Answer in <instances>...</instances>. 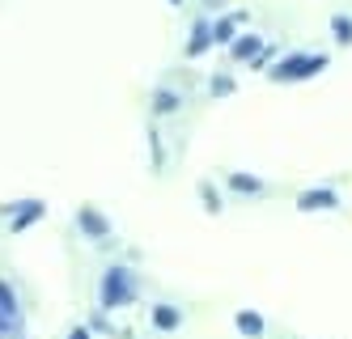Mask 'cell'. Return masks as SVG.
Here are the masks:
<instances>
[{
	"instance_id": "19",
	"label": "cell",
	"mask_w": 352,
	"mask_h": 339,
	"mask_svg": "<svg viewBox=\"0 0 352 339\" xmlns=\"http://www.w3.org/2000/svg\"><path fill=\"white\" fill-rule=\"evenodd\" d=\"M170 5H183V0H170Z\"/></svg>"
},
{
	"instance_id": "9",
	"label": "cell",
	"mask_w": 352,
	"mask_h": 339,
	"mask_svg": "<svg viewBox=\"0 0 352 339\" xmlns=\"http://www.w3.org/2000/svg\"><path fill=\"white\" fill-rule=\"evenodd\" d=\"M230 187L242 191V195H263V191H267V182L255 178V174H230Z\"/></svg>"
},
{
	"instance_id": "18",
	"label": "cell",
	"mask_w": 352,
	"mask_h": 339,
	"mask_svg": "<svg viewBox=\"0 0 352 339\" xmlns=\"http://www.w3.org/2000/svg\"><path fill=\"white\" fill-rule=\"evenodd\" d=\"M68 339H89V327H72V331H68Z\"/></svg>"
},
{
	"instance_id": "4",
	"label": "cell",
	"mask_w": 352,
	"mask_h": 339,
	"mask_svg": "<svg viewBox=\"0 0 352 339\" xmlns=\"http://www.w3.org/2000/svg\"><path fill=\"white\" fill-rule=\"evenodd\" d=\"M77 221H81V229H85V238H94V242H107V238H111V221L98 212V208L85 204L81 212H77Z\"/></svg>"
},
{
	"instance_id": "7",
	"label": "cell",
	"mask_w": 352,
	"mask_h": 339,
	"mask_svg": "<svg viewBox=\"0 0 352 339\" xmlns=\"http://www.w3.org/2000/svg\"><path fill=\"white\" fill-rule=\"evenodd\" d=\"M153 327H157V331H179V327H183L179 305H153Z\"/></svg>"
},
{
	"instance_id": "2",
	"label": "cell",
	"mask_w": 352,
	"mask_h": 339,
	"mask_svg": "<svg viewBox=\"0 0 352 339\" xmlns=\"http://www.w3.org/2000/svg\"><path fill=\"white\" fill-rule=\"evenodd\" d=\"M322 68H327L322 51H306V56L297 51V56H285L280 64H272L267 76H272V81H306V76H318Z\"/></svg>"
},
{
	"instance_id": "15",
	"label": "cell",
	"mask_w": 352,
	"mask_h": 339,
	"mask_svg": "<svg viewBox=\"0 0 352 339\" xmlns=\"http://www.w3.org/2000/svg\"><path fill=\"white\" fill-rule=\"evenodd\" d=\"M199 195H204V208H208V212H221V195L208 187V182H204V187H199Z\"/></svg>"
},
{
	"instance_id": "17",
	"label": "cell",
	"mask_w": 352,
	"mask_h": 339,
	"mask_svg": "<svg viewBox=\"0 0 352 339\" xmlns=\"http://www.w3.org/2000/svg\"><path fill=\"white\" fill-rule=\"evenodd\" d=\"M234 89V81H230V76H217V81H212V94L221 98V94H230Z\"/></svg>"
},
{
	"instance_id": "12",
	"label": "cell",
	"mask_w": 352,
	"mask_h": 339,
	"mask_svg": "<svg viewBox=\"0 0 352 339\" xmlns=\"http://www.w3.org/2000/svg\"><path fill=\"white\" fill-rule=\"evenodd\" d=\"M153 111L157 115H174V111H179V94H174V89H157L153 94Z\"/></svg>"
},
{
	"instance_id": "10",
	"label": "cell",
	"mask_w": 352,
	"mask_h": 339,
	"mask_svg": "<svg viewBox=\"0 0 352 339\" xmlns=\"http://www.w3.org/2000/svg\"><path fill=\"white\" fill-rule=\"evenodd\" d=\"M263 51V39L259 34H242L238 43H234V60H255Z\"/></svg>"
},
{
	"instance_id": "14",
	"label": "cell",
	"mask_w": 352,
	"mask_h": 339,
	"mask_svg": "<svg viewBox=\"0 0 352 339\" xmlns=\"http://www.w3.org/2000/svg\"><path fill=\"white\" fill-rule=\"evenodd\" d=\"M331 34H336L340 43H352V17H348V13H336V17H331Z\"/></svg>"
},
{
	"instance_id": "8",
	"label": "cell",
	"mask_w": 352,
	"mask_h": 339,
	"mask_svg": "<svg viewBox=\"0 0 352 339\" xmlns=\"http://www.w3.org/2000/svg\"><path fill=\"white\" fill-rule=\"evenodd\" d=\"M212 47V25L208 21H195L191 25V43H187V56H199V51Z\"/></svg>"
},
{
	"instance_id": "6",
	"label": "cell",
	"mask_w": 352,
	"mask_h": 339,
	"mask_svg": "<svg viewBox=\"0 0 352 339\" xmlns=\"http://www.w3.org/2000/svg\"><path fill=\"white\" fill-rule=\"evenodd\" d=\"M0 314L13 318V322H21V301H17V289H13L9 280H0Z\"/></svg>"
},
{
	"instance_id": "13",
	"label": "cell",
	"mask_w": 352,
	"mask_h": 339,
	"mask_svg": "<svg viewBox=\"0 0 352 339\" xmlns=\"http://www.w3.org/2000/svg\"><path fill=\"white\" fill-rule=\"evenodd\" d=\"M234 30H238V17H221V21L212 25V43H230Z\"/></svg>"
},
{
	"instance_id": "1",
	"label": "cell",
	"mask_w": 352,
	"mask_h": 339,
	"mask_svg": "<svg viewBox=\"0 0 352 339\" xmlns=\"http://www.w3.org/2000/svg\"><path fill=\"white\" fill-rule=\"evenodd\" d=\"M136 301V280L128 267H107L102 280H98V309L102 314H115V309Z\"/></svg>"
},
{
	"instance_id": "11",
	"label": "cell",
	"mask_w": 352,
	"mask_h": 339,
	"mask_svg": "<svg viewBox=\"0 0 352 339\" xmlns=\"http://www.w3.org/2000/svg\"><path fill=\"white\" fill-rule=\"evenodd\" d=\"M43 212H47V208H43L38 199H30V204H26V208H21V212L13 217V225H9V229H13V233H21V229H26V225H34V221H38Z\"/></svg>"
},
{
	"instance_id": "5",
	"label": "cell",
	"mask_w": 352,
	"mask_h": 339,
	"mask_svg": "<svg viewBox=\"0 0 352 339\" xmlns=\"http://www.w3.org/2000/svg\"><path fill=\"white\" fill-rule=\"evenodd\" d=\"M234 327H238L246 339H263V335H267V322L255 314V309H238V314H234Z\"/></svg>"
},
{
	"instance_id": "3",
	"label": "cell",
	"mask_w": 352,
	"mask_h": 339,
	"mask_svg": "<svg viewBox=\"0 0 352 339\" xmlns=\"http://www.w3.org/2000/svg\"><path fill=\"white\" fill-rule=\"evenodd\" d=\"M331 208H340V191L331 187H310L297 195V212H331Z\"/></svg>"
},
{
	"instance_id": "16",
	"label": "cell",
	"mask_w": 352,
	"mask_h": 339,
	"mask_svg": "<svg viewBox=\"0 0 352 339\" xmlns=\"http://www.w3.org/2000/svg\"><path fill=\"white\" fill-rule=\"evenodd\" d=\"M17 327H21V322H13V318H5V314H0V339H9V335H17Z\"/></svg>"
}]
</instances>
